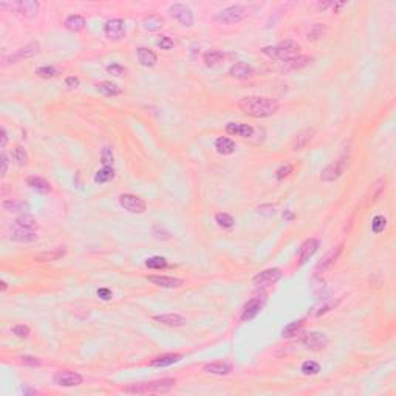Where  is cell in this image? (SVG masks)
<instances>
[{"label":"cell","mask_w":396,"mask_h":396,"mask_svg":"<svg viewBox=\"0 0 396 396\" xmlns=\"http://www.w3.org/2000/svg\"><path fill=\"white\" fill-rule=\"evenodd\" d=\"M105 36L110 40H121L125 36V28H124V20L122 19H112L105 23L104 27Z\"/></svg>","instance_id":"8fae6325"},{"label":"cell","mask_w":396,"mask_h":396,"mask_svg":"<svg viewBox=\"0 0 396 396\" xmlns=\"http://www.w3.org/2000/svg\"><path fill=\"white\" fill-rule=\"evenodd\" d=\"M310 62H311V57L299 54L296 57L290 59V61H286L285 62V69L286 70H300V69H303V67H307Z\"/></svg>","instance_id":"4dcf8cb0"},{"label":"cell","mask_w":396,"mask_h":396,"mask_svg":"<svg viewBox=\"0 0 396 396\" xmlns=\"http://www.w3.org/2000/svg\"><path fill=\"white\" fill-rule=\"evenodd\" d=\"M0 285H2V291H6V288H8V285H6L5 282H2V283H0Z\"/></svg>","instance_id":"9f6ffc18"},{"label":"cell","mask_w":396,"mask_h":396,"mask_svg":"<svg viewBox=\"0 0 396 396\" xmlns=\"http://www.w3.org/2000/svg\"><path fill=\"white\" fill-rule=\"evenodd\" d=\"M169 13L176 22L183 25V27H192L193 25V14L188 5L173 3L169 6Z\"/></svg>","instance_id":"8992f818"},{"label":"cell","mask_w":396,"mask_h":396,"mask_svg":"<svg viewBox=\"0 0 396 396\" xmlns=\"http://www.w3.org/2000/svg\"><path fill=\"white\" fill-rule=\"evenodd\" d=\"M342 248H344V245H339V246H336L334 249H331L330 252H328V254L322 258V262H319L317 263V266H316V273H324L325 269H328L330 268L336 260H338V257L341 256V252H342Z\"/></svg>","instance_id":"e0dca14e"},{"label":"cell","mask_w":396,"mask_h":396,"mask_svg":"<svg viewBox=\"0 0 396 396\" xmlns=\"http://www.w3.org/2000/svg\"><path fill=\"white\" fill-rule=\"evenodd\" d=\"M147 280L156 286H161V288H178V286L183 285L181 279H176V277H167V275H149Z\"/></svg>","instance_id":"5bb4252c"},{"label":"cell","mask_w":396,"mask_h":396,"mask_svg":"<svg viewBox=\"0 0 396 396\" xmlns=\"http://www.w3.org/2000/svg\"><path fill=\"white\" fill-rule=\"evenodd\" d=\"M226 133L234 135V137H241V138H251L254 135V129L248 124H240V122H229L226 125Z\"/></svg>","instance_id":"9a60e30c"},{"label":"cell","mask_w":396,"mask_h":396,"mask_svg":"<svg viewBox=\"0 0 396 396\" xmlns=\"http://www.w3.org/2000/svg\"><path fill=\"white\" fill-rule=\"evenodd\" d=\"M313 130H310V129H307V130H303V132H300L299 135H297V138H296V141H294V150H300V149H303L307 146V142L313 138Z\"/></svg>","instance_id":"836d02e7"},{"label":"cell","mask_w":396,"mask_h":396,"mask_svg":"<svg viewBox=\"0 0 396 396\" xmlns=\"http://www.w3.org/2000/svg\"><path fill=\"white\" fill-rule=\"evenodd\" d=\"M215 222H217V224L220 226V227H224V229H227V227H232L234 223H235L232 215L226 214V212H218L215 215Z\"/></svg>","instance_id":"f35d334b"},{"label":"cell","mask_w":396,"mask_h":396,"mask_svg":"<svg viewBox=\"0 0 396 396\" xmlns=\"http://www.w3.org/2000/svg\"><path fill=\"white\" fill-rule=\"evenodd\" d=\"M0 159H2V171H0V173H2V176H5V175H6V171H8V159H6V155L2 154Z\"/></svg>","instance_id":"f5cc1de1"},{"label":"cell","mask_w":396,"mask_h":396,"mask_svg":"<svg viewBox=\"0 0 396 396\" xmlns=\"http://www.w3.org/2000/svg\"><path fill=\"white\" fill-rule=\"evenodd\" d=\"M348 166V155H342L339 159L330 163L321 173V180L324 183H333L339 178V176L344 173V171L347 169Z\"/></svg>","instance_id":"277c9868"},{"label":"cell","mask_w":396,"mask_h":396,"mask_svg":"<svg viewBox=\"0 0 396 396\" xmlns=\"http://www.w3.org/2000/svg\"><path fill=\"white\" fill-rule=\"evenodd\" d=\"M239 108L252 118H268L279 110V103L266 96H246L239 101Z\"/></svg>","instance_id":"6da1fadb"},{"label":"cell","mask_w":396,"mask_h":396,"mask_svg":"<svg viewBox=\"0 0 396 396\" xmlns=\"http://www.w3.org/2000/svg\"><path fill=\"white\" fill-rule=\"evenodd\" d=\"M156 44H158V47L161 48V50H171V48H173V40L171 37H167V36H159L158 40H156Z\"/></svg>","instance_id":"c3c4849f"},{"label":"cell","mask_w":396,"mask_h":396,"mask_svg":"<svg viewBox=\"0 0 396 396\" xmlns=\"http://www.w3.org/2000/svg\"><path fill=\"white\" fill-rule=\"evenodd\" d=\"M2 207L8 212H19V210H25L28 209V205L23 203V201H17V200H5L2 203Z\"/></svg>","instance_id":"e575fe53"},{"label":"cell","mask_w":396,"mask_h":396,"mask_svg":"<svg viewBox=\"0 0 396 396\" xmlns=\"http://www.w3.org/2000/svg\"><path fill=\"white\" fill-rule=\"evenodd\" d=\"M321 372V365L317 364L314 361H305L302 364V373L307 375V376H313V375H317Z\"/></svg>","instance_id":"74e56055"},{"label":"cell","mask_w":396,"mask_h":396,"mask_svg":"<svg viewBox=\"0 0 396 396\" xmlns=\"http://www.w3.org/2000/svg\"><path fill=\"white\" fill-rule=\"evenodd\" d=\"M291 172H293V166L291 164H283L275 171V178L277 180H283L285 176H288Z\"/></svg>","instance_id":"bcb514c9"},{"label":"cell","mask_w":396,"mask_h":396,"mask_svg":"<svg viewBox=\"0 0 396 396\" xmlns=\"http://www.w3.org/2000/svg\"><path fill=\"white\" fill-rule=\"evenodd\" d=\"M283 218H288V220H291V218H293V214H290V212H285V214H283Z\"/></svg>","instance_id":"11a10c76"},{"label":"cell","mask_w":396,"mask_h":396,"mask_svg":"<svg viewBox=\"0 0 396 396\" xmlns=\"http://www.w3.org/2000/svg\"><path fill=\"white\" fill-rule=\"evenodd\" d=\"M11 331L17 336V338H28V334H30V327L27 325H23V324H19V325H14L11 328Z\"/></svg>","instance_id":"ee69618b"},{"label":"cell","mask_w":396,"mask_h":396,"mask_svg":"<svg viewBox=\"0 0 396 396\" xmlns=\"http://www.w3.org/2000/svg\"><path fill=\"white\" fill-rule=\"evenodd\" d=\"M163 25H164V19L156 14H150L142 20V28L147 31H158L163 28Z\"/></svg>","instance_id":"83f0119b"},{"label":"cell","mask_w":396,"mask_h":396,"mask_svg":"<svg viewBox=\"0 0 396 396\" xmlns=\"http://www.w3.org/2000/svg\"><path fill=\"white\" fill-rule=\"evenodd\" d=\"M27 184L31 188V189H34L37 192H42V193H47L52 190V186H50V183L44 178H40V176H28L27 178Z\"/></svg>","instance_id":"f546056e"},{"label":"cell","mask_w":396,"mask_h":396,"mask_svg":"<svg viewBox=\"0 0 396 396\" xmlns=\"http://www.w3.org/2000/svg\"><path fill=\"white\" fill-rule=\"evenodd\" d=\"M203 61L207 67H210V69H215V67L222 65V62L224 61V54L220 52V50H210V52L205 53Z\"/></svg>","instance_id":"d4e9b609"},{"label":"cell","mask_w":396,"mask_h":396,"mask_svg":"<svg viewBox=\"0 0 396 396\" xmlns=\"http://www.w3.org/2000/svg\"><path fill=\"white\" fill-rule=\"evenodd\" d=\"M13 158L16 159V161H17L19 166H25V164L28 163V155H27V152H25V149L20 147V146L14 149V152H13Z\"/></svg>","instance_id":"b9f144b4"},{"label":"cell","mask_w":396,"mask_h":396,"mask_svg":"<svg viewBox=\"0 0 396 396\" xmlns=\"http://www.w3.org/2000/svg\"><path fill=\"white\" fill-rule=\"evenodd\" d=\"M385 224H387V220H385V217L382 215H376L373 218V222H372V231L375 234H379V232H382L385 229Z\"/></svg>","instance_id":"7bdbcfd3"},{"label":"cell","mask_w":396,"mask_h":396,"mask_svg":"<svg viewBox=\"0 0 396 396\" xmlns=\"http://www.w3.org/2000/svg\"><path fill=\"white\" fill-rule=\"evenodd\" d=\"M101 159H103L104 166H113V152L110 147H104L103 154H101Z\"/></svg>","instance_id":"f6af8a7d"},{"label":"cell","mask_w":396,"mask_h":396,"mask_svg":"<svg viewBox=\"0 0 396 396\" xmlns=\"http://www.w3.org/2000/svg\"><path fill=\"white\" fill-rule=\"evenodd\" d=\"M181 355H163L159 358H155L154 361H150V365L152 367H158V368H163V367H169L172 364H176V362L181 361Z\"/></svg>","instance_id":"4316f807"},{"label":"cell","mask_w":396,"mask_h":396,"mask_svg":"<svg viewBox=\"0 0 396 396\" xmlns=\"http://www.w3.org/2000/svg\"><path fill=\"white\" fill-rule=\"evenodd\" d=\"M120 205L132 214H144L147 209L146 201L132 193H122L120 197Z\"/></svg>","instance_id":"52a82bcc"},{"label":"cell","mask_w":396,"mask_h":396,"mask_svg":"<svg viewBox=\"0 0 396 396\" xmlns=\"http://www.w3.org/2000/svg\"><path fill=\"white\" fill-rule=\"evenodd\" d=\"M0 138H2V141H0V147H5L6 146V142H8V135H6V130L2 127L0 129Z\"/></svg>","instance_id":"db71d44e"},{"label":"cell","mask_w":396,"mask_h":396,"mask_svg":"<svg viewBox=\"0 0 396 396\" xmlns=\"http://www.w3.org/2000/svg\"><path fill=\"white\" fill-rule=\"evenodd\" d=\"M16 224H17L19 227H25V229H33V227L36 226V218L33 215L25 214V215H20L16 218Z\"/></svg>","instance_id":"8d00e7d4"},{"label":"cell","mask_w":396,"mask_h":396,"mask_svg":"<svg viewBox=\"0 0 396 396\" xmlns=\"http://www.w3.org/2000/svg\"><path fill=\"white\" fill-rule=\"evenodd\" d=\"M98 297L103 299V300H110L113 297V293L108 288H99L98 290Z\"/></svg>","instance_id":"816d5d0a"},{"label":"cell","mask_w":396,"mask_h":396,"mask_svg":"<svg viewBox=\"0 0 396 396\" xmlns=\"http://www.w3.org/2000/svg\"><path fill=\"white\" fill-rule=\"evenodd\" d=\"M302 327H303V321H296V322H291L290 325H286L282 331L283 338H293V336H296L302 330Z\"/></svg>","instance_id":"d590c367"},{"label":"cell","mask_w":396,"mask_h":396,"mask_svg":"<svg viewBox=\"0 0 396 396\" xmlns=\"http://www.w3.org/2000/svg\"><path fill=\"white\" fill-rule=\"evenodd\" d=\"M125 70L124 67L121 64H110V65H107V73H110L113 76H122L125 74Z\"/></svg>","instance_id":"7dc6e473"},{"label":"cell","mask_w":396,"mask_h":396,"mask_svg":"<svg viewBox=\"0 0 396 396\" xmlns=\"http://www.w3.org/2000/svg\"><path fill=\"white\" fill-rule=\"evenodd\" d=\"M138 61L142 67H154L158 61V57L156 54L152 52V50L149 48H144V47H141L138 48Z\"/></svg>","instance_id":"603a6c76"},{"label":"cell","mask_w":396,"mask_h":396,"mask_svg":"<svg viewBox=\"0 0 396 396\" xmlns=\"http://www.w3.org/2000/svg\"><path fill=\"white\" fill-rule=\"evenodd\" d=\"M20 362L23 365H28V367H37L40 365V361L34 356H30V355H25V356H20Z\"/></svg>","instance_id":"681fc988"},{"label":"cell","mask_w":396,"mask_h":396,"mask_svg":"<svg viewBox=\"0 0 396 396\" xmlns=\"http://www.w3.org/2000/svg\"><path fill=\"white\" fill-rule=\"evenodd\" d=\"M154 321L163 324V325H167V327H183L186 324V319L180 314H173V313H169V314H161V316H154Z\"/></svg>","instance_id":"ffe728a7"},{"label":"cell","mask_w":396,"mask_h":396,"mask_svg":"<svg viewBox=\"0 0 396 396\" xmlns=\"http://www.w3.org/2000/svg\"><path fill=\"white\" fill-rule=\"evenodd\" d=\"M263 307V300L260 299H251L245 308H243V313H241V321H251V319H254L260 310Z\"/></svg>","instance_id":"2e32d148"},{"label":"cell","mask_w":396,"mask_h":396,"mask_svg":"<svg viewBox=\"0 0 396 396\" xmlns=\"http://www.w3.org/2000/svg\"><path fill=\"white\" fill-rule=\"evenodd\" d=\"M11 6H13V10L16 13H17L19 16H22V17H25V19L34 17V16L37 14V11H39V3L36 2V0H22V2L13 3Z\"/></svg>","instance_id":"30bf717a"},{"label":"cell","mask_w":396,"mask_h":396,"mask_svg":"<svg viewBox=\"0 0 396 396\" xmlns=\"http://www.w3.org/2000/svg\"><path fill=\"white\" fill-rule=\"evenodd\" d=\"M146 266L150 269H164L167 266V260L161 256H155L146 260Z\"/></svg>","instance_id":"ab89813d"},{"label":"cell","mask_w":396,"mask_h":396,"mask_svg":"<svg viewBox=\"0 0 396 396\" xmlns=\"http://www.w3.org/2000/svg\"><path fill=\"white\" fill-rule=\"evenodd\" d=\"M39 44L37 42H31V44H28L27 47H23V48H20L17 53L16 54H11V57H10V62H13V64H16L17 61H22V59H27V57H33L34 54H37L39 53Z\"/></svg>","instance_id":"ac0fdd59"},{"label":"cell","mask_w":396,"mask_h":396,"mask_svg":"<svg viewBox=\"0 0 396 396\" xmlns=\"http://www.w3.org/2000/svg\"><path fill=\"white\" fill-rule=\"evenodd\" d=\"M252 73H254V70H252V67L246 62H237L235 65H232L229 70V74L235 79H246L249 76H252Z\"/></svg>","instance_id":"d6986e66"},{"label":"cell","mask_w":396,"mask_h":396,"mask_svg":"<svg viewBox=\"0 0 396 396\" xmlns=\"http://www.w3.org/2000/svg\"><path fill=\"white\" fill-rule=\"evenodd\" d=\"M262 53L266 54L268 57L275 59V61L286 62V61H290V59L300 54V45L294 40H285L274 47H265L262 50Z\"/></svg>","instance_id":"3957f363"},{"label":"cell","mask_w":396,"mask_h":396,"mask_svg":"<svg viewBox=\"0 0 396 396\" xmlns=\"http://www.w3.org/2000/svg\"><path fill=\"white\" fill-rule=\"evenodd\" d=\"M215 149L222 155H231L235 152V142L227 137H220L215 141Z\"/></svg>","instance_id":"cb8c5ba5"},{"label":"cell","mask_w":396,"mask_h":396,"mask_svg":"<svg viewBox=\"0 0 396 396\" xmlns=\"http://www.w3.org/2000/svg\"><path fill=\"white\" fill-rule=\"evenodd\" d=\"M176 381L172 378L158 379V381L152 382H141V384H132L129 387H124V393H133V395H147V393H169L175 389Z\"/></svg>","instance_id":"7a4b0ae2"},{"label":"cell","mask_w":396,"mask_h":396,"mask_svg":"<svg viewBox=\"0 0 396 396\" xmlns=\"http://www.w3.org/2000/svg\"><path fill=\"white\" fill-rule=\"evenodd\" d=\"M317 248H319V241L316 239H308L302 243V246L299 249V260H300V265L307 263L308 260L313 257L316 252H317Z\"/></svg>","instance_id":"4fadbf2b"},{"label":"cell","mask_w":396,"mask_h":396,"mask_svg":"<svg viewBox=\"0 0 396 396\" xmlns=\"http://www.w3.org/2000/svg\"><path fill=\"white\" fill-rule=\"evenodd\" d=\"M36 74L40 76V78H54V76L59 74V71L54 69V67H50V65H45V67H39V69L36 70Z\"/></svg>","instance_id":"60d3db41"},{"label":"cell","mask_w":396,"mask_h":396,"mask_svg":"<svg viewBox=\"0 0 396 396\" xmlns=\"http://www.w3.org/2000/svg\"><path fill=\"white\" fill-rule=\"evenodd\" d=\"M115 176V171H113V166H104L103 169L98 171L96 175H95V183L98 184H103V183H107L110 181Z\"/></svg>","instance_id":"d6a6232c"},{"label":"cell","mask_w":396,"mask_h":396,"mask_svg":"<svg viewBox=\"0 0 396 396\" xmlns=\"http://www.w3.org/2000/svg\"><path fill=\"white\" fill-rule=\"evenodd\" d=\"M82 376L71 370H61V372H56L53 376V382L59 387H76L82 384Z\"/></svg>","instance_id":"ba28073f"},{"label":"cell","mask_w":396,"mask_h":396,"mask_svg":"<svg viewBox=\"0 0 396 396\" xmlns=\"http://www.w3.org/2000/svg\"><path fill=\"white\" fill-rule=\"evenodd\" d=\"M282 277V271L279 268H271V269H265V271L258 273L257 275H254V279H252V283L257 285V286H265V285H269V283H274L277 282Z\"/></svg>","instance_id":"7c38bea8"},{"label":"cell","mask_w":396,"mask_h":396,"mask_svg":"<svg viewBox=\"0 0 396 396\" xmlns=\"http://www.w3.org/2000/svg\"><path fill=\"white\" fill-rule=\"evenodd\" d=\"M205 372L210 375H217V376H226L232 372V367L229 364H224V362H212V364L205 365Z\"/></svg>","instance_id":"7402d4cb"},{"label":"cell","mask_w":396,"mask_h":396,"mask_svg":"<svg viewBox=\"0 0 396 396\" xmlns=\"http://www.w3.org/2000/svg\"><path fill=\"white\" fill-rule=\"evenodd\" d=\"M98 91H101L105 96H118L122 93V90L120 86H116L112 81H103L98 84Z\"/></svg>","instance_id":"f1b7e54d"},{"label":"cell","mask_w":396,"mask_h":396,"mask_svg":"<svg viewBox=\"0 0 396 396\" xmlns=\"http://www.w3.org/2000/svg\"><path fill=\"white\" fill-rule=\"evenodd\" d=\"M65 28L70 30L73 33H79L86 28V19L82 17L79 14H73V16H69V17L65 19Z\"/></svg>","instance_id":"484cf974"},{"label":"cell","mask_w":396,"mask_h":396,"mask_svg":"<svg viewBox=\"0 0 396 396\" xmlns=\"http://www.w3.org/2000/svg\"><path fill=\"white\" fill-rule=\"evenodd\" d=\"M245 14H246V10L241 5H232V6L224 8V10H222L220 13H217L215 20L226 23V25H232V23H239L240 20H243Z\"/></svg>","instance_id":"5b68a950"},{"label":"cell","mask_w":396,"mask_h":396,"mask_svg":"<svg viewBox=\"0 0 396 396\" xmlns=\"http://www.w3.org/2000/svg\"><path fill=\"white\" fill-rule=\"evenodd\" d=\"M302 344L305 345L307 348L313 350V351H317V350H322V348L327 347L328 338H327V336H325L324 333L311 331V333H307L305 336H303Z\"/></svg>","instance_id":"9c48e42d"},{"label":"cell","mask_w":396,"mask_h":396,"mask_svg":"<svg viewBox=\"0 0 396 396\" xmlns=\"http://www.w3.org/2000/svg\"><path fill=\"white\" fill-rule=\"evenodd\" d=\"M11 240L14 241H20V243H30L37 240V235L33 232L31 229H25V227H16L11 232Z\"/></svg>","instance_id":"44dd1931"},{"label":"cell","mask_w":396,"mask_h":396,"mask_svg":"<svg viewBox=\"0 0 396 396\" xmlns=\"http://www.w3.org/2000/svg\"><path fill=\"white\" fill-rule=\"evenodd\" d=\"M64 256H65V248H57L54 251L40 252V254H37L34 258L37 260V262H52V260H59Z\"/></svg>","instance_id":"1f68e13d"},{"label":"cell","mask_w":396,"mask_h":396,"mask_svg":"<svg viewBox=\"0 0 396 396\" xmlns=\"http://www.w3.org/2000/svg\"><path fill=\"white\" fill-rule=\"evenodd\" d=\"M65 87L70 88V90L78 88L79 87V79L76 78V76H69V78L65 79Z\"/></svg>","instance_id":"f907efd6"}]
</instances>
